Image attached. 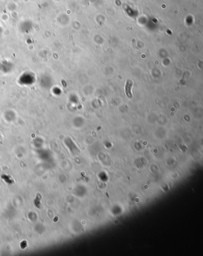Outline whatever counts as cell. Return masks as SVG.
Segmentation results:
<instances>
[{
    "label": "cell",
    "instance_id": "obj_1",
    "mask_svg": "<svg viewBox=\"0 0 203 256\" xmlns=\"http://www.w3.org/2000/svg\"><path fill=\"white\" fill-rule=\"evenodd\" d=\"M132 82L130 80H128L126 81V85H125V93H126V96L129 99H131L132 98Z\"/></svg>",
    "mask_w": 203,
    "mask_h": 256
},
{
    "label": "cell",
    "instance_id": "obj_2",
    "mask_svg": "<svg viewBox=\"0 0 203 256\" xmlns=\"http://www.w3.org/2000/svg\"><path fill=\"white\" fill-rule=\"evenodd\" d=\"M1 178L8 184H14L15 183V180L11 177V176L7 175V174H3V175H2Z\"/></svg>",
    "mask_w": 203,
    "mask_h": 256
},
{
    "label": "cell",
    "instance_id": "obj_3",
    "mask_svg": "<svg viewBox=\"0 0 203 256\" xmlns=\"http://www.w3.org/2000/svg\"><path fill=\"white\" fill-rule=\"evenodd\" d=\"M41 195L39 193H38L34 200L35 205L38 208L41 207Z\"/></svg>",
    "mask_w": 203,
    "mask_h": 256
},
{
    "label": "cell",
    "instance_id": "obj_4",
    "mask_svg": "<svg viewBox=\"0 0 203 256\" xmlns=\"http://www.w3.org/2000/svg\"><path fill=\"white\" fill-rule=\"evenodd\" d=\"M20 247H21V248L22 249V250H24V249H25L27 247V242L26 241H23L21 243H20Z\"/></svg>",
    "mask_w": 203,
    "mask_h": 256
}]
</instances>
